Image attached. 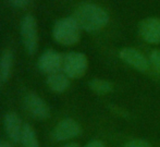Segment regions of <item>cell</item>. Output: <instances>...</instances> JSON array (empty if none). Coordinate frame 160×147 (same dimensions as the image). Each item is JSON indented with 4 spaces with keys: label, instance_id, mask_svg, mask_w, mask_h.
<instances>
[{
    "label": "cell",
    "instance_id": "6da1fadb",
    "mask_svg": "<svg viewBox=\"0 0 160 147\" xmlns=\"http://www.w3.org/2000/svg\"><path fill=\"white\" fill-rule=\"evenodd\" d=\"M74 20L81 29L89 33L100 31L109 22V14L105 9L95 3H82L75 9L73 15Z\"/></svg>",
    "mask_w": 160,
    "mask_h": 147
},
{
    "label": "cell",
    "instance_id": "7a4b0ae2",
    "mask_svg": "<svg viewBox=\"0 0 160 147\" xmlns=\"http://www.w3.org/2000/svg\"><path fill=\"white\" fill-rule=\"evenodd\" d=\"M52 37L63 46H73L81 37V28L73 17L58 20L52 28Z\"/></svg>",
    "mask_w": 160,
    "mask_h": 147
},
{
    "label": "cell",
    "instance_id": "3957f363",
    "mask_svg": "<svg viewBox=\"0 0 160 147\" xmlns=\"http://www.w3.org/2000/svg\"><path fill=\"white\" fill-rule=\"evenodd\" d=\"M20 32H21L22 44L26 53L28 55L36 53L38 49L39 37H38L37 21L33 14H25L22 18Z\"/></svg>",
    "mask_w": 160,
    "mask_h": 147
},
{
    "label": "cell",
    "instance_id": "277c9868",
    "mask_svg": "<svg viewBox=\"0 0 160 147\" xmlns=\"http://www.w3.org/2000/svg\"><path fill=\"white\" fill-rule=\"evenodd\" d=\"M88 67L87 57L82 53L71 51L63 56L62 71L70 79H80L86 73Z\"/></svg>",
    "mask_w": 160,
    "mask_h": 147
},
{
    "label": "cell",
    "instance_id": "5b68a950",
    "mask_svg": "<svg viewBox=\"0 0 160 147\" xmlns=\"http://www.w3.org/2000/svg\"><path fill=\"white\" fill-rule=\"evenodd\" d=\"M37 65L39 71L42 73L47 74V75L62 71L63 56L53 49L45 50L38 58Z\"/></svg>",
    "mask_w": 160,
    "mask_h": 147
},
{
    "label": "cell",
    "instance_id": "8992f818",
    "mask_svg": "<svg viewBox=\"0 0 160 147\" xmlns=\"http://www.w3.org/2000/svg\"><path fill=\"white\" fill-rule=\"evenodd\" d=\"M24 107L33 118L46 120L50 116V109L47 103L35 93H28L24 97Z\"/></svg>",
    "mask_w": 160,
    "mask_h": 147
},
{
    "label": "cell",
    "instance_id": "52a82bcc",
    "mask_svg": "<svg viewBox=\"0 0 160 147\" xmlns=\"http://www.w3.org/2000/svg\"><path fill=\"white\" fill-rule=\"evenodd\" d=\"M82 132L81 125L78 122H76L73 119H63L55 126L52 131V137L55 141L62 142L69 141L74 137L78 136Z\"/></svg>",
    "mask_w": 160,
    "mask_h": 147
},
{
    "label": "cell",
    "instance_id": "ba28073f",
    "mask_svg": "<svg viewBox=\"0 0 160 147\" xmlns=\"http://www.w3.org/2000/svg\"><path fill=\"white\" fill-rule=\"evenodd\" d=\"M139 36L149 44L160 43V19L146 18L138 25Z\"/></svg>",
    "mask_w": 160,
    "mask_h": 147
},
{
    "label": "cell",
    "instance_id": "9c48e42d",
    "mask_svg": "<svg viewBox=\"0 0 160 147\" xmlns=\"http://www.w3.org/2000/svg\"><path fill=\"white\" fill-rule=\"evenodd\" d=\"M3 126L8 137L13 143H20L24 123L15 112H8L3 118Z\"/></svg>",
    "mask_w": 160,
    "mask_h": 147
},
{
    "label": "cell",
    "instance_id": "30bf717a",
    "mask_svg": "<svg viewBox=\"0 0 160 147\" xmlns=\"http://www.w3.org/2000/svg\"><path fill=\"white\" fill-rule=\"evenodd\" d=\"M119 55H120L121 60H123L125 63L138 71L145 72L149 68L147 59L144 57V55H142V53L134 48H124L120 51Z\"/></svg>",
    "mask_w": 160,
    "mask_h": 147
},
{
    "label": "cell",
    "instance_id": "8fae6325",
    "mask_svg": "<svg viewBox=\"0 0 160 147\" xmlns=\"http://www.w3.org/2000/svg\"><path fill=\"white\" fill-rule=\"evenodd\" d=\"M70 80L71 79L64 73L63 71L56 72V73L49 74L47 76V86L49 89L55 93H63L70 87Z\"/></svg>",
    "mask_w": 160,
    "mask_h": 147
},
{
    "label": "cell",
    "instance_id": "7c38bea8",
    "mask_svg": "<svg viewBox=\"0 0 160 147\" xmlns=\"http://www.w3.org/2000/svg\"><path fill=\"white\" fill-rule=\"evenodd\" d=\"M14 63V56L13 53L9 49L4 50L0 58V78L2 82H7L11 78Z\"/></svg>",
    "mask_w": 160,
    "mask_h": 147
},
{
    "label": "cell",
    "instance_id": "4fadbf2b",
    "mask_svg": "<svg viewBox=\"0 0 160 147\" xmlns=\"http://www.w3.org/2000/svg\"><path fill=\"white\" fill-rule=\"evenodd\" d=\"M21 143L23 147H39L37 135L31 124L24 123L23 132H22Z\"/></svg>",
    "mask_w": 160,
    "mask_h": 147
},
{
    "label": "cell",
    "instance_id": "5bb4252c",
    "mask_svg": "<svg viewBox=\"0 0 160 147\" xmlns=\"http://www.w3.org/2000/svg\"><path fill=\"white\" fill-rule=\"evenodd\" d=\"M88 86L93 92L97 93L99 95H105L108 94L112 90V84L110 82L102 79H93L91 82L88 83Z\"/></svg>",
    "mask_w": 160,
    "mask_h": 147
},
{
    "label": "cell",
    "instance_id": "9a60e30c",
    "mask_svg": "<svg viewBox=\"0 0 160 147\" xmlns=\"http://www.w3.org/2000/svg\"><path fill=\"white\" fill-rule=\"evenodd\" d=\"M149 60L155 70L160 74V50H152L150 53Z\"/></svg>",
    "mask_w": 160,
    "mask_h": 147
},
{
    "label": "cell",
    "instance_id": "2e32d148",
    "mask_svg": "<svg viewBox=\"0 0 160 147\" xmlns=\"http://www.w3.org/2000/svg\"><path fill=\"white\" fill-rule=\"evenodd\" d=\"M123 147H152V146L150 145L147 141H145V139H132V141L128 142Z\"/></svg>",
    "mask_w": 160,
    "mask_h": 147
},
{
    "label": "cell",
    "instance_id": "e0dca14e",
    "mask_svg": "<svg viewBox=\"0 0 160 147\" xmlns=\"http://www.w3.org/2000/svg\"><path fill=\"white\" fill-rule=\"evenodd\" d=\"M31 1H32V0H9V2H10L14 8H18V9L25 8V7H28V4L31 3Z\"/></svg>",
    "mask_w": 160,
    "mask_h": 147
},
{
    "label": "cell",
    "instance_id": "ac0fdd59",
    "mask_svg": "<svg viewBox=\"0 0 160 147\" xmlns=\"http://www.w3.org/2000/svg\"><path fill=\"white\" fill-rule=\"evenodd\" d=\"M85 147H105V145H103V143L101 141L94 139V141H91L89 143H87Z\"/></svg>",
    "mask_w": 160,
    "mask_h": 147
},
{
    "label": "cell",
    "instance_id": "d6986e66",
    "mask_svg": "<svg viewBox=\"0 0 160 147\" xmlns=\"http://www.w3.org/2000/svg\"><path fill=\"white\" fill-rule=\"evenodd\" d=\"M64 147H80V145H78V143H69V144H67Z\"/></svg>",
    "mask_w": 160,
    "mask_h": 147
},
{
    "label": "cell",
    "instance_id": "ffe728a7",
    "mask_svg": "<svg viewBox=\"0 0 160 147\" xmlns=\"http://www.w3.org/2000/svg\"><path fill=\"white\" fill-rule=\"evenodd\" d=\"M0 147H12L9 143H7V142H1L0 143Z\"/></svg>",
    "mask_w": 160,
    "mask_h": 147
},
{
    "label": "cell",
    "instance_id": "44dd1931",
    "mask_svg": "<svg viewBox=\"0 0 160 147\" xmlns=\"http://www.w3.org/2000/svg\"><path fill=\"white\" fill-rule=\"evenodd\" d=\"M0 82H1V78H0Z\"/></svg>",
    "mask_w": 160,
    "mask_h": 147
}]
</instances>
